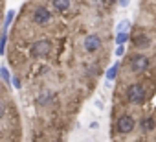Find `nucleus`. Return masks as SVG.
<instances>
[{
	"instance_id": "obj_5",
	"label": "nucleus",
	"mask_w": 156,
	"mask_h": 142,
	"mask_svg": "<svg viewBox=\"0 0 156 142\" xmlns=\"http://www.w3.org/2000/svg\"><path fill=\"white\" fill-rule=\"evenodd\" d=\"M6 43H8V30H2V37H0V55L6 52Z\"/></svg>"
},
{
	"instance_id": "obj_8",
	"label": "nucleus",
	"mask_w": 156,
	"mask_h": 142,
	"mask_svg": "<svg viewBox=\"0 0 156 142\" xmlns=\"http://www.w3.org/2000/svg\"><path fill=\"white\" fill-rule=\"evenodd\" d=\"M11 83H13V87H15V89H22V81H20V78H19V76H13Z\"/></svg>"
},
{
	"instance_id": "obj_9",
	"label": "nucleus",
	"mask_w": 156,
	"mask_h": 142,
	"mask_svg": "<svg viewBox=\"0 0 156 142\" xmlns=\"http://www.w3.org/2000/svg\"><path fill=\"white\" fill-rule=\"evenodd\" d=\"M129 30V21H123V22H119V26H118V32H127Z\"/></svg>"
},
{
	"instance_id": "obj_4",
	"label": "nucleus",
	"mask_w": 156,
	"mask_h": 142,
	"mask_svg": "<svg viewBox=\"0 0 156 142\" xmlns=\"http://www.w3.org/2000/svg\"><path fill=\"white\" fill-rule=\"evenodd\" d=\"M13 19H15V11H13V9H9V11L6 13V21H4V30H9V26H11Z\"/></svg>"
},
{
	"instance_id": "obj_11",
	"label": "nucleus",
	"mask_w": 156,
	"mask_h": 142,
	"mask_svg": "<svg viewBox=\"0 0 156 142\" xmlns=\"http://www.w3.org/2000/svg\"><path fill=\"white\" fill-rule=\"evenodd\" d=\"M123 52H125V50H123V46H118V48H116V55H121Z\"/></svg>"
},
{
	"instance_id": "obj_1",
	"label": "nucleus",
	"mask_w": 156,
	"mask_h": 142,
	"mask_svg": "<svg viewBox=\"0 0 156 142\" xmlns=\"http://www.w3.org/2000/svg\"><path fill=\"white\" fill-rule=\"evenodd\" d=\"M30 17H31V22H33L35 26H44V24H48V22L53 19V11L48 9V8L42 6V4H33Z\"/></svg>"
},
{
	"instance_id": "obj_12",
	"label": "nucleus",
	"mask_w": 156,
	"mask_h": 142,
	"mask_svg": "<svg viewBox=\"0 0 156 142\" xmlns=\"http://www.w3.org/2000/svg\"><path fill=\"white\" fill-rule=\"evenodd\" d=\"M0 87H2V85H0Z\"/></svg>"
},
{
	"instance_id": "obj_10",
	"label": "nucleus",
	"mask_w": 156,
	"mask_h": 142,
	"mask_svg": "<svg viewBox=\"0 0 156 142\" xmlns=\"http://www.w3.org/2000/svg\"><path fill=\"white\" fill-rule=\"evenodd\" d=\"M118 2H119V6H121V8H125V6H129L130 0H118Z\"/></svg>"
},
{
	"instance_id": "obj_3",
	"label": "nucleus",
	"mask_w": 156,
	"mask_h": 142,
	"mask_svg": "<svg viewBox=\"0 0 156 142\" xmlns=\"http://www.w3.org/2000/svg\"><path fill=\"white\" fill-rule=\"evenodd\" d=\"M118 72H119V63H116L112 68L107 70V80H114V78L118 76Z\"/></svg>"
},
{
	"instance_id": "obj_7",
	"label": "nucleus",
	"mask_w": 156,
	"mask_h": 142,
	"mask_svg": "<svg viewBox=\"0 0 156 142\" xmlns=\"http://www.w3.org/2000/svg\"><path fill=\"white\" fill-rule=\"evenodd\" d=\"M127 39H129V35H127L125 32H119V33H118V37H116V43H118V44H123Z\"/></svg>"
},
{
	"instance_id": "obj_6",
	"label": "nucleus",
	"mask_w": 156,
	"mask_h": 142,
	"mask_svg": "<svg viewBox=\"0 0 156 142\" xmlns=\"http://www.w3.org/2000/svg\"><path fill=\"white\" fill-rule=\"evenodd\" d=\"M8 116V103L6 100H0V120H4Z\"/></svg>"
},
{
	"instance_id": "obj_2",
	"label": "nucleus",
	"mask_w": 156,
	"mask_h": 142,
	"mask_svg": "<svg viewBox=\"0 0 156 142\" xmlns=\"http://www.w3.org/2000/svg\"><path fill=\"white\" fill-rule=\"evenodd\" d=\"M0 78H2V81H4L8 87H9L11 80H13V78H11V74H9V70H8L6 66H0Z\"/></svg>"
}]
</instances>
